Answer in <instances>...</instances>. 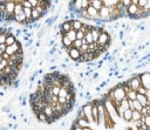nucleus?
Here are the masks:
<instances>
[{
    "instance_id": "obj_2",
    "label": "nucleus",
    "mask_w": 150,
    "mask_h": 130,
    "mask_svg": "<svg viewBox=\"0 0 150 130\" xmlns=\"http://www.w3.org/2000/svg\"><path fill=\"white\" fill-rule=\"evenodd\" d=\"M52 1H0V20L30 25L40 20L50 8Z\"/></svg>"
},
{
    "instance_id": "obj_25",
    "label": "nucleus",
    "mask_w": 150,
    "mask_h": 130,
    "mask_svg": "<svg viewBox=\"0 0 150 130\" xmlns=\"http://www.w3.org/2000/svg\"><path fill=\"white\" fill-rule=\"evenodd\" d=\"M84 35H86V34H84L82 30H77V32H76V39H77V40H83V39H84Z\"/></svg>"
},
{
    "instance_id": "obj_27",
    "label": "nucleus",
    "mask_w": 150,
    "mask_h": 130,
    "mask_svg": "<svg viewBox=\"0 0 150 130\" xmlns=\"http://www.w3.org/2000/svg\"><path fill=\"white\" fill-rule=\"evenodd\" d=\"M146 2H148V0H138V7H139L141 9H143V8L145 7Z\"/></svg>"
},
{
    "instance_id": "obj_16",
    "label": "nucleus",
    "mask_w": 150,
    "mask_h": 130,
    "mask_svg": "<svg viewBox=\"0 0 150 130\" xmlns=\"http://www.w3.org/2000/svg\"><path fill=\"white\" fill-rule=\"evenodd\" d=\"M141 117H142L141 112L137 111V110H134L132 111V116H131V123H135L137 121H141Z\"/></svg>"
},
{
    "instance_id": "obj_31",
    "label": "nucleus",
    "mask_w": 150,
    "mask_h": 130,
    "mask_svg": "<svg viewBox=\"0 0 150 130\" xmlns=\"http://www.w3.org/2000/svg\"><path fill=\"white\" fill-rule=\"evenodd\" d=\"M123 130H129V129H128V128H125V129H123Z\"/></svg>"
},
{
    "instance_id": "obj_9",
    "label": "nucleus",
    "mask_w": 150,
    "mask_h": 130,
    "mask_svg": "<svg viewBox=\"0 0 150 130\" xmlns=\"http://www.w3.org/2000/svg\"><path fill=\"white\" fill-rule=\"evenodd\" d=\"M93 108H91V115H93V123L97 125L98 123V110H97V105L95 103V101L93 100Z\"/></svg>"
},
{
    "instance_id": "obj_23",
    "label": "nucleus",
    "mask_w": 150,
    "mask_h": 130,
    "mask_svg": "<svg viewBox=\"0 0 150 130\" xmlns=\"http://www.w3.org/2000/svg\"><path fill=\"white\" fill-rule=\"evenodd\" d=\"M71 47H73V48H76V49H80V48L82 47V40H77V39H76V40L73 42Z\"/></svg>"
},
{
    "instance_id": "obj_19",
    "label": "nucleus",
    "mask_w": 150,
    "mask_h": 130,
    "mask_svg": "<svg viewBox=\"0 0 150 130\" xmlns=\"http://www.w3.org/2000/svg\"><path fill=\"white\" fill-rule=\"evenodd\" d=\"M137 97V91H134V90H130L128 94H127V98L129 101H135Z\"/></svg>"
},
{
    "instance_id": "obj_30",
    "label": "nucleus",
    "mask_w": 150,
    "mask_h": 130,
    "mask_svg": "<svg viewBox=\"0 0 150 130\" xmlns=\"http://www.w3.org/2000/svg\"><path fill=\"white\" fill-rule=\"evenodd\" d=\"M141 115H142V116H148V107H143V108H142Z\"/></svg>"
},
{
    "instance_id": "obj_14",
    "label": "nucleus",
    "mask_w": 150,
    "mask_h": 130,
    "mask_svg": "<svg viewBox=\"0 0 150 130\" xmlns=\"http://www.w3.org/2000/svg\"><path fill=\"white\" fill-rule=\"evenodd\" d=\"M87 13H88V15L93 19V21H94V20H95V18L98 15V12H97L93 6H89V7L87 8Z\"/></svg>"
},
{
    "instance_id": "obj_26",
    "label": "nucleus",
    "mask_w": 150,
    "mask_h": 130,
    "mask_svg": "<svg viewBox=\"0 0 150 130\" xmlns=\"http://www.w3.org/2000/svg\"><path fill=\"white\" fill-rule=\"evenodd\" d=\"M90 6V0H82V8L87 9Z\"/></svg>"
},
{
    "instance_id": "obj_10",
    "label": "nucleus",
    "mask_w": 150,
    "mask_h": 130,
    "mask_svg": "<svg viewBox=\"0 0 150 130\" xmlns=\"http://www.w3.org/2000/svg\"><path fill=\"white\" fill-rule=\"evenodd\" d=\"M75 122H76V124H77L80 128H82V129H88V128H90V122H89L87 118H75Z\"/></svg>"
},
{
    "instance_id": "obj_24",
    "label": "nucleus",
    "mask_w": 150,
    "mask_h": 130,
    "mask_svg": "<svg viewBox=\"0 0 150 130\" xmlns=\"http://www.w3.org/2000/svg\"><path fill=\"white\" fill-rule=\"evenodd\" d=\"M132 103H134V109L141 112V110H142V108H143V107H142V104H141V103H139V102H138L137 100H135V101H132Z\"/></svg>"
},
{
    "instance_id": "obj_8",
    "label": "nucleus",
    "mask_w": 150,
    "mask_h": 130,
    "mask_svg": "<svg viewBox=\"0 0 150 130\" xmlns=\"http://www.w3.org/2000/svg\"><path fill=\"white\" fill-rule=\"evenodd\" d=\"M66 54L69 56V59L71 61H75L77 62L80 60V56H81V53H80V49H76V48H68L66 49Z\"/></svg>"
},
{
    "instance_id": "obj_5",
    "label": "nucleus",
    "mask_w": 150,
    "mask_h": 130,
    "mask_svg": "<svg viewBox=\"0 0 150 130\" xmlns=\"http://www.w3.org/2000/svg\"><path fill=\"white\" fill-rule=\"evenodd\" d=\"M91 108H93V102H91V101H88V102H86L84 104H82V105H81V109H82V110H83V112H84V117H86L90 123H93Z\"/></svg>"
},
{
    "instance_id": "obj_15",
    "label": "nucleus",
    "mask_w": 150,
    "mask_h": 130,
    "mask_svg": "<svg viewBox=\"0 0 150 130\" xmlns=\"http://www.w3.org/2000/svg\"><path fill=\"white\" fill-rule=\"evenodd\" d=\"M131 116H132V110H130V109L125 110L123 112V115H122V117H123V119L125 122H131Z\"/></svg>"
},
{
    "instance_id": "obj_21",
    "label": "nucleus",
    "mask_w": 150,
    "mask_h": 130,
    "mask_svg": "<svg viewBox=\"0 0 150 130\" xmlns=\"http://www.w3.org/2000/svg\"><path fill=\"white\" fill-rule=\"evenodd\" d=\"M84 40L87 41V43H88V45L94 43V39H93V35H91V33H90V32L86 33V35H84Z\"/></svg>"
},
{
    "instance_id": "obj_6",
    "label": "nucleus",
    "mask_w": 150,
    "mask_h": 130,
    "mask_svg": "<svg viewBox=\"0 0 150 130\" xmlns=\"http://www.w3.org/2000/svg\"><path fill=\"white\" fill-rule=\"evenodd\" d=\"M96 43H97L98 46H101V47H105L107 45H111V36H110L108 33H105V32L102 30Z\"/></svg>"
},
{
    "instance_id": "obj_11",
    "label": "nucleus",
    "mask_w": 150,
    "mask_h": 130,
    "mask_svg": "<svg viewBox=\"0 0 150 130\" xmlns=\"http://www.w3.org/2000/svg\"><path fill=\"white\" fill-rule=\"evenodd\" d=\"M90 6H93L97 12L103 8V0H90Z\"/></svg>"
},
{
    "instance_id": "obj_20",
    "label": "nucleus",
    "mask_w": 150,
    "mask_h": 130,
    "mask_svg": "<svg viewBox=\"0 0 150 130\" xmlns=\"http://www.w3.org/2000/svg\"><path fill=\"white\" fill-rule=\"evenodd\" d=\"M141 121H142V123H144V124L148 126V129H150V115H148V116H142V117H141Z\"/></svg>"
},
{
    "instance_id": "obj_28",
    "label": "nucleus",
    "mask_w": 150,
    "mask_h": 130,
    "mask_svg": "<svg viewBox=\"0 0 150 130\" xmlns=\"http://www.w3.org/2000/svg\"><path fill=\"white\" fill-rule=\"evenodd\" d=\"M121 1H122V5L124 8H128L131 5V0H121Z\"/></svg>"
},
{
    "instance_id": "obj_22",
    "label": "nucleus",
    "mask_w": 150,
    "mask_h": 130,
    "mask_svg": "<svg viewBox=\"0 0 150 130\" xmlns=\"http://www.w3.org/2000/svg\"><path fill=\"white\" fill-rule=\"evenodd\" d=\"M68 94H69L68 89H66V88L61 87V89H60V94H59V97H63V98H66Z\"/></svg>"
},
{
    "instance_id": "obj_12",
    "label": "nucleus",
    "mask_w": 150,
    "mask_h": 130,
    "mask_svg": "<svg viewBox=\"0 0 150 130\" xmlns=\"http://www.w3.org/2000/svg\"><path fill=\"white\" fill-rule=\"evenodd\" d=\"M82 26H83V22L80 20V19H73L71 20V28L74 29V30H80L81 28H82Z\"/></svg>"
},
{
    "instance_id": "obj_32",
    "label": "nucleus",
    "mask_w": 150,
    "mask_h": 130,
    "mask_svg": "<svg viewBox=\"0 0 150 130\" xmlns=\"http://www.w3.org/2000/svg\"><path fill=\"white\" fill-rule=\"evenodd\" d=\"M149 130H150V129H149Z\"/></svg>"
},
{
    "instance_id": "obj_13",
    "label": "nucleus",
    "mask_w": 150,
    "mask_h": 130,
    "mask_svg": "<svg viewBox=\"0 0 150 130\" xmlns=\"http://www.w3.org/2000/svg\"><path fill=\"white\" fill-rule=\"evenodd\" d=\"M136 100L142 104V107H148L149 105V98L145 96V95H141V94H137V97Z\"/></svg>"
},
{
    "instance_id": "obj_3",
    "label": "nucleus",
    "mask_w": 150,
    "mask_h": 130,
    "mask_svg": "<svg viewBox=\"0 0 150 130\" xmlns=\"http://www.w3.org/2000/svg\"><path fill=\"white\" fill-rule=\"evenodd\" d=\"M127 83L129 84L130 89L134 90V91H137L139 89V87L142 85L141 83V78H139V74L138 73H134L131 74V76L127 80Z\"/></svg>"
},
{
    "instance_id": "obj_1",
    "label": "nucleus",
    "mask_w": 150,
    "mask_h": 130,
    "mask_svg": "<svg viewBox=\"0 0 150 130\" xmlns=\"http://www.w3.org/2000/svg\"><path fill=\"white\" fill-rule=\"evenodd\" d=\"M23 50L20 41L8 29L0 27V87L12 85L21 70Z\"/></svg>"
},
{
    "instance_id": "obj_17",
    "label": "nucleus",
    "mask_w": 150,
    "mask_h": 130,
    "mask_svg": "<svg viewBox=\"0 0 150 130\" xmlns=\"http://www.w3.org/2000/svg\"><path fill=\"white\" fill-rule=\"evenodd\" d=\"M66 36H67L71 42H74V41L76 40V30L70 29L69 32H67V33H66Z\"/></svg>"
},
{
    "instance_id": "obj_4",
    "label": "nucleus",
    "mask_w": 150,
    "mask_h": 130,
    "mask_svg": "<svg viewBox=\"0 0 150 130\" xmlns=\"http://www.w3.org/2000/svg\"><path fill=\"white\" fill-rule=\"evenodd\" d=\"M104 107H105V110L109 114V116L111 117H118V114H117V109H116V105L114 104L112 101L110 100H104Z\"/></svg>"
},
{
    "instance_id": "obj_29",
    "label": "nucleus",
    "mask_w": 150,
    "mask_h": 130,
    "mask_svg": "<svg viewBox=\"0 0 150 130\" xmlns=\"http://www.w3.org/2000/svg\"><path fill=\"white\" fill-rule=\"evenodd\" d=\"M145 93H146V89L144 88V87H139V89L137 90V94H141V95H145Z\"/></svg>"
},
{
    "instance_id": "obj_18",
    "label": "nucleus",
    "mask_w": 150,
    "mask_h": 130,
    "mask_svg": "<svg viewBox=\"0 0 150 130\" xmlns=\"http://www.w3.org/2000/svg\"><path fill=\"white\" fill-rule=\"evenodd\" d=\"M117 2L118 1H116V0H112V1L111 0H103V6L110 8V7H115L117 5Z\"/></svg>"
},
{
    "instance_id": "obj_7",
    "label": "nucleus",
    "mask_w": 150,
    "mask_h": 130,
    "mask_svg": "<svg viewBox=\"0 0 150 130\" xmlns=\"http://www.w3.org/2000/svg\"><path fill=\"white\" fill-rule=\"evenodd\" d=\"M142 87H144L146 90H150V71H142L138 73Z\"/></svg>"
}]
</instances>
